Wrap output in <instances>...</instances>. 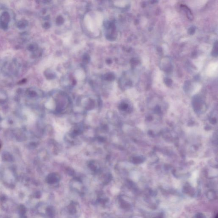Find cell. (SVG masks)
Masks as SVG:
<instances>
[{
    "mask_svg": "<svg viewBox=\"0 0 218 218\" xmlns=\"http://www.w3.org/2000/svg\"><path fill=\"white\" fill-rule=\"evenodd\" d=\"M27 22L26 21H22L18 23V27L20 28H24L26 27L27 25Z\"/></svg>",
    "mask_w": 218,
    "mask_h": 218,
    "instance_id": "4",
    "label": "cell"
},
{
    "mask_svg": "<svg viewBox=\"0 0 218 218\" xmlns=\"http://www.w3.org/2000/svg\"><path fill=\"white\" fill-rule=\"evenodd\" d=\"M9 20H10V16L8 13L4 12L3 13L2 15L1 16V23L7 24Z\"/></svg>",
    "mask_w": 218,
    "mask_h": 218,
    "instance_id": "1",
    "label": "cell"
},
{
    "mask_svg": "<svg viewBox=\"0 0 218 218\" xmlns=\"http://www.w3.org/2000/svg\"><path fill=\"white\" fill-rule=\"evenodd\" d=\"M193 218H206L205 216L202 213H198L194 216Z\"/></svg>",
    "mask_w": 218,
    "mask_h": 218,
    "instance_id": "3",
    "label": "cell"
},
{
    "mask_svg": "<svg viewBox=\"0 0 218 218\" xmlns=\"http://www.w3.org/2000/svg\"><path fill=\"white\" fill-rule=\"evenodd\" d=\"M215 218H218L217 215V216H216Z\"/></svg>",
    "mask_w": 218,
    "mask_h": 218,
    "instance_id": "5",
    "label": "cell"
},
{
    "mask_svg": "<svg viewBox=\"0 0 218 218\" xmlns=\"http://www.w3.org/2000/svg\"><path fill=\"white\" fill-rule=\"evenodd\" d=\"M182 7L184 9V10L185 11L186 14H187V17L189 18V19H190L191 20L193 19V15H192L191 12V10H190V9L188 7H186V6L185 5H182Z\"/></svg>",
    "mask_w": 218,
    "mask_h": 218,
    "instance_id": "2",
    "label": "cell"
}]
</instances>
